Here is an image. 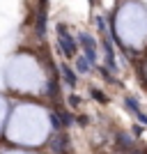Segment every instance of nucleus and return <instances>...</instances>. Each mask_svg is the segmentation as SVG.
<instances>
[{
    "mask_svg": "<svg viewBox=\"0 0 147 154\" xmlns=\"http://www.w3.org/2000/svg\"><path fill=\"white\" fill-rule=\"evenodd\" d=\"M7 83L16 90H37L44 83V76H41V71L32 58L19 55L7 67Z\"/></svg>",
    "mask_w": 147,
    "mask_h": 154,
    "instance_id": "nucleus-2",
    "label": "nucleus"
},
{
    "mask_svg": "<svg viewBox=\"0 0 147 154\" xmlns=\"http://www.w3.org/2000/svg\"><path fill=\"white\" fill-rule=\"evenodd\" d=\"M12 154H21V152H12Z\"/></svg>",
    "mask_w": 147,
    "mask_h": 154,
    "instance_id": "nucleus-5",
    "label": "nucleus"
},
{
    "mask_svg": "<svg viewBox=\"0 0 147 154\" xmlns=\"http://www.w3.org/2000/svg\"><path fill=\"white\" fill-rule=\"evenodd\" d=\"M117 32L122 35L124 42L129 44H140L147 37V16L138 5H127L122 7L117 16Z\"/></svg>",
    "mask_w": 147,
    "mask_h": 154,
    "instance_id": "nucleus-3",
    "label": "nucleus"
},
{
    "mask_svg": "<svg viewBox=\"0 0 147 154\" xmlns=\"http://www.w3.org/2000/svg\"><path fill=\"white\" fill-rule=\"evenodd\" d=\"M2 115H5V103H2V99H0V122H2Z\"/></svg>",
    "mask_w": 147,
    "mask_h": 154,
    "instance_id": "nucleus-4",
    "label": "nucleus"
},
{
    "mask_svg": "<svg viewBox=\"0 0 147 154\" xmlns=\"http://www.w3.org/2000/svg\"><path fill=\"white\" fill-rule=\"evenodd\" d=\"M48 134V117L41 108L23 106L9 120V136L19 143H41Z\"/></svg>",
    "mask_w": 147,
    "mask_h": 154,
    "instance_id": "nucleus-1",
    "label": "nucleus"
}]
</instances>
